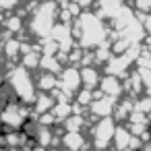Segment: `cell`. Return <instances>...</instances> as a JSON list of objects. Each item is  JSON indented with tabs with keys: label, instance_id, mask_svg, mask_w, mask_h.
Returning a JSON list of instances; mask_svg holds the SVG:
<instances>
[]
</instances>
